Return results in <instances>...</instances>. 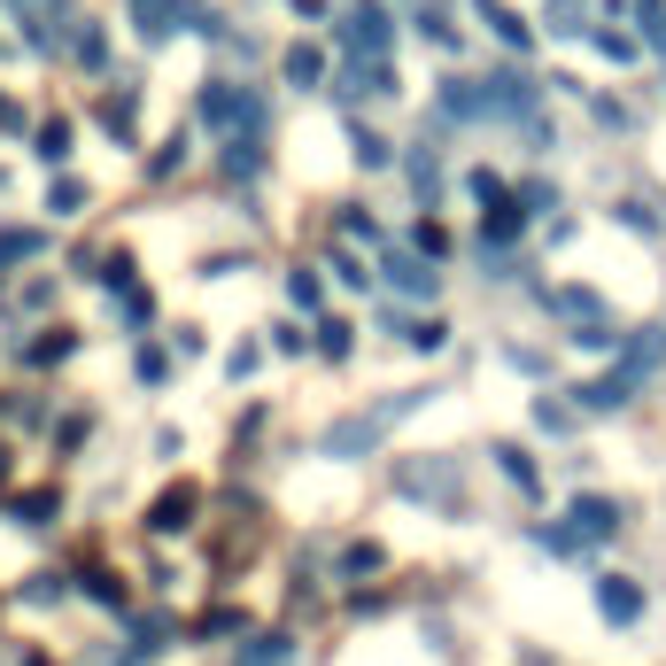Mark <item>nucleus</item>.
<instances>
[{
	"label": "nucleus",
	"instance_id": "4468645a",
	"mask_svg": "<svg viewBox=\"0 0 666 666\" xmlns=\"http://www.w3.org/2000/svg\"><path fill=\"white\" fill-rule=\"evenodd\" d=\"M132 9H140V32H147V39L171 32V24H163V16H171V0H132Z\"/></svg>",
	"mask_w": 666,
	"mask_h": 666
},
{
	"label": "nucleus",
	"instance_id": "20e7f679",
	"mask_svg": "<svg viewBox=\"0 0 666 666\" xmlns=\"http://www.w3.org/2000/svg\"><path fill=\"white\" fill-rule=\"evenodd\" d=\"M597 613H605L613 628H635V620H643V581L605 573V581H597Z\"/></svg>",
	"mask_w": 666,
	"mask_h": 666
},
{
	"label": "nucleus",
	"instance_id": "423d86ee",
	"mask_svg": "<svg viewBox=\"0 0 666 666\" xmlns=\"http://www.w3.org/2000/svg\"><path fill=\"white\" fill-rule=\"evenodd\" d=\"M380 272H388V280H395L403 295H419V302H435V272H427L419 257H403V248H388V264H380Z\"/></svg>",
	"mask_w": 666,
	"mask_h": 666
},
{
	"label": "nucleus",
	"instance_id": "7ed1b4c3",
	"mask_svg": "<svg viewBox=\"0 0 666 666\" xmlns=\"http://www.w3.org/2000/svg\"><path fill=\"white\" fill-rule=\"evenodd\" d=\"M395 488H403V496H427V504H442V512H457V504H465V473H457L450 457L395 465Z\"/></svg>",
	"mask_w": 666,
	"mask_h": 666
},
{
	"label": "nucleus",
	"instance_id": "39448f33",
	"mask_svg": "<svg viewBox=\"0 0 666 666\" xmlns=\"http://www.w3.org/2000/svg\"><path fill=\"white\" fill-rule=\"evenodd\" d=\"M566 520H573V543H613L620 535V512L605 504V496H573Z\"/></svg>",
	"mask_w": 666,
	"mask_h": 666
},
{
	"label": "nucleus",
	"instance_id": "f257e3e1",
	"mask_svg": "<svg viewBox=\"0 0 666 666\" xmlns=\"http://www.w3.org/2000/svg\"><path fill=\"white\" fill-rule=\"evenodd\" d=\"M202 117L233 132V140H225V163H233V171H257V147H264V102H257V94H240V86H210V94H202Z\"/></svg>",
	"mask_w": 666,
	"mask_h": 666
},
{
	"label": "nucleus",
	"instance_id": "ddd939ff",
	"mask_svg": "<svg viewBox=\"0 0 666 666\" xmlns=\"http://www.w3.org/2000/svg\"><path fill=\"white\" fill-rule=\"evenodd\" d=\"M318 349H325V357H349V325L325 318V325H318Z\"/></svg>",
	"mask_w": 666,
	"mask_h": 666
},
{
	"label": "nucleus",
	"instance_id": "2eb2a0df",
	"mask_svg": "<svg viewBox=\"0 0 666 666\" xmlns=\"http://www.w3.org/2000/svg\"><path fill=\"white\" fill-rule=\"evenodd\" d=\"M287 78H302V86H310V78H318V55H310V47H295V55H287Z\"/></svg>",
	"mask_w": 666,
	"mask_h": 666
},
{
	"label": "nucleus",
	"instance_id": "6e6552de",
	"mask_svg": "<svg viewBox=\"0 0 666 666\" xmlns=\"http://www.w3.org/2000/svg\"><path fill=\"white\" fill-rule=\"evenodd\" d=\"M240 666H295V643H287V635H257Z\"/></svg>",
	"mask_w": 666,
	"mask_h": 666
},
{
	"label": "nucleus",
	"instance_id": "9b49d317",
	"mask_svg": "<svg viewBox=\"0 0 666 666\" xmlns=\"http://www.w3.org/2000/svg\"><path fill=\"white\" fill-rule=\"evenodd\" d=\"M473 9H480V16H488L496 32H504V39H520V47H527V24H520V16L504 9V0H473Z\"/></svg>",
	"mask_w": 666,
	"mask_h": 666
},
{
	"label": "nucleus",
	"instance_id": "1a4fd4ad",
	"mask_svg": "<svg viewBox=\"0 0 666 666\" xmlns=\"http://www.w3.org/2000/svg\"><path fill=\"white\" fill-rule=\"evenodd\" d=\"M187 512H194V488H171V496L155 504V527H163V535H179V527H187Z\"/></svg>",
	"mask_w": 666,
	"mask_h": 666
},
{
	"label": "nucleus",
	"instance_id": "9d476101",
	"mask_svg": "<svg viewBox=\"0 0 666 666\" xmlns=\"http://www.w3.org/2000/svg\"><path fill=\"white\" fill-rule=\"evenodd\" d=\"M16 16H32V39H47L62 24V0H16Z\"/></svg>",
	"mask_w": 666,
	"mask_h": 666
},
{
	"label": "nucleus",
	"instance_id": "f03ea898",
	"mask_svg": "<svg viewBox=\"0 0 666 666\" xmlns=\"http://www.w3.org/2000/svg\"><path fill=\"white\" fill-rule=\"evenodd\" d=\"M419 403H427V395H395V403H380V411H357V419H342V427L325 435V457H365V450L403 419V411H419Z\"/></svg>",
	"mask_w": 666,
	"mask_h": 666
},
{
	"label": "nucleus",
	"instance_id": "f8f14e48",
	"mask_svg": "<svg viewBox=\"0 0 666 666\" xmlns=\"http://www.w3.org/2000/svg\"><path fill=\"white\" fill-rule=\"evenodd\" d=\"M496 457H504V473L520 480V496H535V457L527 450H496Z\"/></svg>",
	"mask_w": 666,
	"mask_h": 666
},
{
	"label": "nucleus",
	"instance_id": "0eeeda50",
	"mask_svg": "<svg viewBox=\"0 0 666 666\" xmlns=\"http://www.w3.org/2000/svg\"><path fill=\"white\" fill-rule=\"evenodd\" d=\"M342 39H349V47H357V55H365V62H372V55H380V47H388V16H380V9H357V16H349V32H342Z\"/></svg>",
	"mask_w": 666,
	"mask_h": 666
},
{
	"label": "nucleus",
	"instance_id": "dca6fc26",
	"mask_svg": "<svg viewBox=\"0 0 666 666\" xmlns=\"http://www.w3.org/2000/svg\"><path fill=\"white\" fill-rule=\"evenodd\" d=\"M0 465H9V450H0Z\"/></svg>",
	"mask_w": 666,
	"mask_h": 666
}]
</instances>
